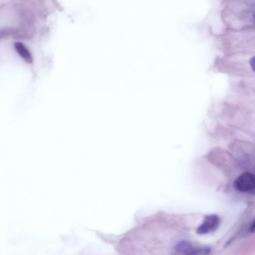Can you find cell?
I'll return each instance as SVG.
<instances>
[{
    "mask_svg": "<svg viewBox=\"0 0 255 255\" xmlns=\"http://www.w3.org/2000/svg\"><path fill=\"white\" fill-rule=\"evenodd\" d=\"M254 18H255V15H254Z\"/></svg>",
    "mask_w": 255,
    "mask_h": 255,
    "instance_id": "obj_7",
    "label": "cell"
},
{
    "mask_svg": "<svg viewBox=\"0 0 255 255\" xmlns=\"http://www.w3.org/2000/svg\"><path fill=\"white\" fill-rule=\"evenodd\" d=\"M220 222L219 217L216 215L206 216L203 223L196 229V233L199 235H204L215 231Z\"/></svg>",
    "mask_w": 255,
    "mask_h": 255,
    "instance_id": "obj_2",
    "label": "cell"
},
{
    "mask_svg": "<svg viewBox=\"0 0 255 255\" xmlns=\"http://www.w3.org/2000/svg\"><path fill=\"white\" fill-rule=\"evenodd\" d=\"M14 47L18 54L27 63H31L32 57L27 47L20 42L14 43Z\"/></svg>",
    "mask_w": 255,
    "mask_h": 255,
    "instance_id": "obj_4",
    "label": "cell"
},
{
    "mask_svg": "<svg viewBox=\"0 0 255 255\" xmlns=\"http://www.w3.org/2000/svg\"><path fill=\"white\" fill-rule=\"evenodd\" d=\"M250 231L251 233L255 232V220L250 227Z\"/></svg>",
    "mask_w": 255,
    "mask_h": 255,
    "instance_id": "obj_6",
    "label": "cell"
},
{
    "mask_svg": "<svg viewBox=\"0 0 255 255\" xmlns=\"http://www.w3.org/2000/svg\"><path fill=\"white\" fill-rule=\"evenodd\" d=\"M235 188L239 191L247 192L255 189V175L251 172H245L239 176L234 182Z\"/></svg>",
    "mask_w": 255,
    "mask_h": 255,
    "instance_id": "obj_1",
    "label": "cell"
},
{
    "mask_svg": "<svg viewBox=\"0 0 255 255\" xmlns=\"http://www.w3.org/2000/svg\"><path fill=\"white\" fill-rule=\"evenodd\" d=\"M174 250L179 255H202L203 248H195L187 241H180L174 246Z\"/></svg>",
    "mask_w": 255,
    "mask_h": 255,
    "instance_id": "obj_3",
    "label": "cell"
},
{
    "mask_svg": "<svg viewBox=\"0 0 255 255\" xmlns=\"http://www.w3.org/2000/svg\"><path fill=\"white\" fill-rule=\"evenodd\" d=\"M250 64L252 69L255 72V56L251 58Z\"/></svg>",
    "mask_w": 255,
    "mask_h": 255,
    "instance_id": "obj_5",
    "label": "cell"
}]
</instances>
